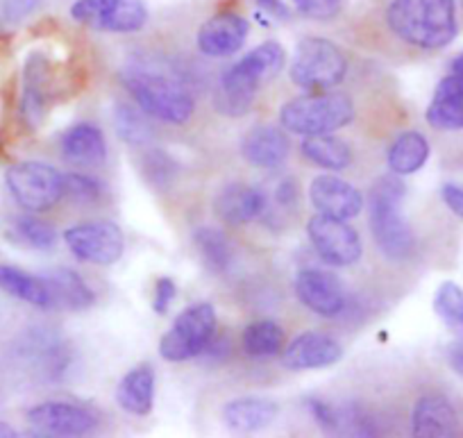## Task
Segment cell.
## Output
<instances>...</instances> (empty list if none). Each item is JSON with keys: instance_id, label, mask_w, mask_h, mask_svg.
<instances>
[{"instance_id": "cell-28", "label": "cell", "mask_w": 463, "mask_h": 438, "mask_svg": "<svg viewBox=\"0 0 463 438\" xmlns=\"http://www.w3.org/2000/svg\"><path fill=\"white\" fill-rule=\"evenodd\" d=\"M194 245L204 266L216 275L227 272L232 263V245L227 236L216 227H198L194 232Z\"/></svg>"}, {"instance_id": "cell-6", "label": "cell", "mask_w": 463, "mask_h": 438, "mask_svg": "<svg viewBox=\"0 0 463 438\" xmlns=\"http://www.w3.org/2000/svg\"><path fill=\"white\" fill-rule=\"evenodd\" d=\"M216 334V309L209 302H198L182 311L173 328L159 341V355L180 364L203 355Z\"/></svg>"}, {"instance_id": "cell-10", "label": "cell", "mask_w": 463, "mask_h": 438, "mask_svg": "<svg viewBox=\"0 0 463 438\" xmlns=\"http://www.w3.org/2000/svg\"><path fill=\"white\" fill-rule=\"evenodd\" d=\"M64 241L75 257L87 263H96V266L116 263L126 250L121 227L109 221L82 223V225L69 227L64 232Z\"/></svg>"}, {"instance_id": "cell-40", "label": "cell", "mask_w": 463, "mask_h": 438, "mask_svg": "<svg viewBox=\"0 0 463 438\" xmlns=\"http://www.w3.org/2000/svg\"><path fill=\"white\" fill-rule=\"evenodd\" d=\"M257 3H260L261 10H264L269 16H273V19L278 21L291 19V10H288V5L284 3V0H257Z\"/></svg>"}, {"instance_id": "cell-38", "label": "cell", "mask_w": 463, "mask_h": 438, "mask_svg": "<svg viewBox=\"0 0 463 438\" xmlns=\"http://www.w3.org/2000/svg\"><path fill=\"white\" fill-rule=\"evenodd\" d=\"M440 198H443V203L448 205V209L454 216L463 218V185L448 182V185H443V189H440Z\"/></svg>"}, {"instance_id": "cell-39", "label": "cell", "mask_w": 463, "mask_h": 438, "mask_svg": "<svg viewBox=\"0 0 463 438\" xmlns=\"http://www.w3.org/2000/svg\"><path fill=\"white\" fill-rule=\"evenodd\" d=\"M275 200H278L279 207H293L298 200V186L293 180H282L275 189Z\"/></svg>"}, {"instance_id": "cell-7", "label": "cell", "mask_w": 463, "mask_h": 438, "mask_svg": "<svg viewBox=\"0 0 463 438\" xmlns=\"http://www.w3.org/2000/svg\"><path fill=\"white\" fill-rule=\"evenodd\" d=\"M5 182L12 198L30 214L48 212L64 198V176L51 164L19 162L7 168Z\"/></svg>"}, {"instance_id": "cell-36", "label": "cell", "mask_w": 463, "mask_h": 438, "mask_svg": "<svg viewBox=\"0 0 463 438\" xmlns=\"http://www.w3.org/2000/svg\"><path fill=\"white\" fill-rule=\"evenodd\" d=\"M302 16L314 21H332L341 12L343 0H291Z\"/></svg>"}, {"instance_id": "cell-21", "label": "cell", "mask_w": 463, "mask_h": 438, "mask_svg": "<svg viewBox=\"0 0 463 438\" xmlns=\"http://www.w3.org/2000/svg\"><path fill=\"white\" fill-rule=\"evenodd\" d=\"M278 418V405L266 397H237L222 406V423L234 433H255Z\"/></svg>"}, {"instance_id": "cell-41", "label": "cell", "mask_w": 463, "mask_h": 438, "mask_svg": "<svg viewBox=\"0 0 463 438\" xmlns=\"http://www.w3.org/2000/svg\"><path fill=\"white\" fill-rule=\"evenodd\" d=\"M34 7H37V0H10L5 12L12 21H16V19H24L25 14H30Z\"/></svg>"}, {"instance_id": "cell-25", "label": "cell", "mask_w": 463, "mask_h": 438, "mask_svg": "<svg viewBox=\"0 0 463 438\" xmlns=\"http://www.w3.org/2000/svg\"><path fill=\"white\" fill-rule=\"evenodd\" d=\"M0 289L10 293V296L19 298V300L28 302V305L42 307V309H52V298L46 280L37 275H30V272L21 271L16 266L0 263Z\"/></svg>"}, {"instance_id": "cell-13", "label": "cell", "mask_w": 463, "mask_h": 438, "mask_svg": "<svg viewBox=\"0 0 463 438\" xmlns=\"http://www.w3.org/2000/svg\"><path fill=\"white\" fill-rule=\"evenodd\" d=\"M250 25L241 14L234 12H221L212 19L204 21L198 30V48L200 52L209 57H230L241 51L246 43Z\"/></svg>"}, {"instance_id": "cell-23", "label": "cell", "mask_w": 463, "mask_h": 438, "mask_svg": "<svg viewBox=\"0 0 463 438\" xmlns=\"http://www.w3.org/2000/svg\"><path fill=\"white\" fill-rule=\"evenodd\" d=\"M116 402L132 415H148L155 402V370L153 366L139 364L123 375L116 386Z\"/></svg>"}, {"instance_id": "cell-34", "label": "cell", "mask_w": 463, "mask_h": 438, "mask_svg": "<svg viewBox=\"0 0 463 438\" xmlns=\"http://www.w3.org/2000/svg\"><path fill=\"white\" fill-rule=\"evenodd\" d=\"M141 173L148 180V185L164 189V186L173 185L177 176V162L164 150H148L144 155V164H141Z\"/></svg>"}, {"instance_id": "cell-35", "label": "cell", "mask_w": 463, "mask_h": 438, "mask_svg": "<svg viewBox=\"0 0 463 438\" xmlns=\"http://www.w3.org/2000/svg\"><path fill=\"white\" fill-rule=\"evenodd\" d=\"M64 195H69L75 203H96L102 195V185L91 176L69 173L64 176Z\"/></svg>"}, {"instance_id": "cell-31", "label": "cell", "mask_w": 463, "mask_h": 438, "mask_svg": "<svg viewBox=\"0 0 463 438\" xmlns=\"http://www.w3.org/2000/svg\"><path fill=\"white\" fill-rule=\"evenodd\" d=\"M146 111L141 107L130 105H118L114 114L116 132L130 146H146L153 138V128L146 120Z\"/></svg>"}, {"instance_id": "cell-30", "label": "cell", "mask_w": 463, "mask_h": 438, "mask_svg": "<svg viewBox=\"0 0 463 438\" xmlns=\"http://www.w3.org/2000/svg\"><path fill=\"white\" fill-rule=\"evenodd\" d=\"M284 60H287V52H284V48L279 46L278 42H264L261 46L252 48V51L239 62H241L257 80L264 82V80L275 78V75L284 69Z\"/></svg>"}, {"instance_id": "cell-11", "label": "cell", "mask_w": 463, "mask_h": 438, "mask_svg": "<svg viewBox=\"0 0 463 438\" xmlns=\"http://www.w3.org/2000/svg\"><path fill=\"white\" fill-rule=\"evenodd\" d=\"M28 420L46 436H84L98 427V415L78 402H43L28 411Z\"/></svg>"}, {"instance_id": "cell-27", "label": "cell", "mask_w": 463, "mask_h": 438, "mask_svg": "<svg viewBox=\"0 0 463 438\" xmlns=\"http://www.w3.org/2000/svg\"><path fill=\"white\" fill-rule=\"evenodd\" d=\"M302 155L311 164L327 171H343L353 164V150L341 138L332 134H318V137H307L302 141Z\"/></svg>"}, {"instance_id": "cell-5", "label": "cell", "mask_w": 463, "mask_h": 438, "mask_svg": "<svg viewBox=\"0 0 463 438\" xmlns=\"http://www.w3.org/2000/svg\"><path fill=\"white\" fill-rule=\"evenodd\" d=\"M288 73L293 84L305 91H329L345 78L347 60L329 39L309 37L298 43Z\"/></svg>"}, {"instance_id": "cell-45", "label": "cell", "mask_w": 463, "mask_h": 438, "mask_svg": "<svg viewBox=\"0 0 463 438\" xmlns=\"http://www.w3.org/2000/svg\"><path fill=\"white\" fill-rule=\"evenodd\" d=\"M458 5H461V10H463V0H458Z\"/></svg>"}, {"instance_id": "cell-22", "label": "cell", "mask_w": 463, "mask_h": 438, "mask_svg": "<svg viewBox=\"0 0 463 438\" xmlns=\"http://www.w3.org/2000/svg\"><path fill=\"white\" fill-rule=\"evenodd\" d=\"M61 155L78 167H100L107 159L105 134L91 123H78L61 137Z\"/></svg>"}, {"instance_id": "cell-4", "label": "cell", "mask_w": 463, "mask_h": 438, "mask_svg": "<svg viewBox=\"0 0 463 438\" xmlns=\"http://www.w3.org/2000/svg\"><path fill=\"white\" fill-rule=\"evenodd\" d=\"M354 119V102L341 91H311L293 98L279 111V123L302 137L332 134Z\"/></svg>"}, {"instance_id": "cell-9", "label": "cell", "mask_w": 463, "mask_h": 438, "mask_svg": "<svg viewBox=\"0 0 463 438\" xmlns=\"http://www.w3.org/2000/svg\"><path fill=\"white\" fill-rule=\"evenodd\" d=\"M307 232H309L311 245L316 248V252L329 266L345 268L362 259L364 245L362 239H359V232L353 225H347V221L316 214L307 223Z\"/></svg>"}, {"instance_id": "cell-2", "label": "cell", "mask_w": 463, "mask_h": 438, "mask_svg": "<svg viewBox=\"0 0 463 438\" xmlns=\"http://www.w3.org/2000/svg\"><path fill=\"white\" fill-rule=\"evenodd\" d=\"M121 82L135 98L137 107L164 123L184 125L194 116V98L189 89L173 75L150 66H128L121 71Z\"/></svg>"}, {"instance_id": "cell-32", "label": "cell", "mask_w": 463, "mask_h": 438, "mask_svg": "<svg viewBox=\"0 0 463 438\" xmlns=\"http://www.w3.org/2000/svg\"><path fill=\"white\" fill-rule=\"evenodd\" d=\"M434 311L449 329L463 337V286L443 281L434 296Z\"/></svg>"}, {"instance_id": "cell-42", "label": "cell", "mask_w": 463, "mask_h": 438, "mask_svg": "<svg viewBox=\"0 0 463 438\" xmlns=\"http://www.w3.org/2000/svg\"><path fill=\"white\" fill-rule=\"evenodd\" d=\"M448 361L449 366H452L454 373H457L458 377H463V338H458V341H454L452 346H449Z\"/></svg>"}, {"instance_id": "cell-18", "label": "cell", "mask_w": 463, "mask_h": 438, "mask_svg": "<svg viewBox=\"0 0 463 438\" xmlns=\"http://www.w3.org/2000/svg\"><path fill=\"white\" fill-rule=\"evenodd\" d=\"M411 432L413 436L422 438L454 436V433L458 432L457 406H454L445 395H439V393L422 395L420 400L413 405Z\"/></svg>"}, {"instance_id": "cell-26", "label": "cell", "mask_w": 463, "mask_h": 438, "mask_svg": "<svg viewBox=\"0 0 463 438\" xmlns=\"http://www.w3.org/2000/svg\"><path fill=\"white\" fill-rule=\"evenodd\" d=\"M430 159V143L420 132H404L391 143L389 167L395 176H411Z\"/></svg>"}, {"instance_id": "cell-33", "label": "cell", "mask_w": 463, "mask_h": 438, "mask_svg": "<svg viewBox=\"0 0 463 438\" xmlns=\"http://www.w3.org/2000/svg\"><path fill=\"white\" fill-rule=\"evenodd\" d=\"M16 239L24 241L25 245L34 250H51L57 243V232L51 223L34 216H19L12 223Z\"/></svg>"}, {"instance_id": "cell-16", "label": "cell", "mask_w": 463, "mask_h": 438, "mask_svg": "<svg viewBox=\"0 0 463 438\" xmlns=\"http://www.w3.org/2000/svg\"><path fill=\"white\" fill-rule=\"evenodd\" d=\"M260 84L261 80H257L241 62H237L222 73L218 89L213 91V107L218 114L239 119V116L248 114V110L252 107Z\"/></svg>"}, {"instance_id": "cell-8", "label": "cell", "mask_w": 463, "mask_h": 438, "mask_svg": "<svg viewBox=\"0 0 463 438\" xmlns=\"http://www.w3.org/2000/svg\"><path fill=\"white\" fill-rule=\"evenodd\" d=\"M71 16L100 33H139L148 24L144 0H75Z\"/></svg>"}, {"instance_id": "cell-29", "label": "cell", "mask_w": 463, "mask_h": 438, "mask_svg": "<svg viewBox=\"0 0 463 438\" xmlns=\"http://www.w3.org/2000/svg\"><path fill=\"white\" fill-rule=\"evenodd\" d=\"M243 350L252 359H266L282 350L284 332L275 320H255L243 329Z\"/></svg>"}, {"instance_id": "cell-12", "label": "cell", "mask_w": 463, "mask_h": 438, "mask_svg": "<svg viewBox=\"0 0 463 438\" xmlns=\"http://www.w3.org/2000/svg\"><path fill=\"white\" fill-rule=\"evenodd\" d=\"M296 296L316 316L334 319L345 309V290L334 272L302 268L296 277Z\"/></svg>"}, {"instance_id": "cell-17", "label": "cell", "mask_w": 463, "mask_h": 438, "mask_svg": "<svg viewBox=\"0 0 463 438\" xmlns=\"http://www.w3.org/2000/svg\"><path fill=\"white\" fill-rule=\"evenodd\" d=\"M266 203L269 198L257 186L232 182L213 198V214L227 225H246L266 212Z\"/></svg>"}, {"instance_id": "cell-14", "label": "cell", "mask_w": 463, "mask_h": 438, "mask_svg": "<svg viewBox=\"0 0 463 438\" xmlns=\"http://www.w3.org/2000/svg\"><path fill=\"white\" fill-rule=\"evenodd\" d=\"M309 200L318 214L341 218V221L359 216L364 209V195L359 194L357 186L336 176L316 177L309 186Z\"/></svg>"}, {"instance_id": "cell-37", "label": "cell", "mask_w": 463, "mask_h": 438, "mask_svg": "<svg viewBox=\"0 0 463 438\" xmlns=\"http://www.w3.org/2000/svg\"><path fill=\"white\" fill-rule=\"evenodd\" d=\"M177 298V284L171 280V277H159L157 284H155V300L153 309L157 314H166L171 309L173 300Z\"/></svg>"}, {"instance_id": "cell-1", "label": "cell", "mask_w": 463, "mask_h": 438, "mask_svg": "<svg viewBox=\"0 0 463 438\" xmlns=\"http://www.w3.org/2000/svg\"><path fill=\"white\" fill-rule=\"evenodd\" d=\"M386 25L409 46L443 51L458 33L457 0H391Z\"/></svg>"}, {"instance_id": "cell-24", "label": "cell", "mask_w": 463, "mask_h": 438, "mask_svg": "<svg viewBox=\"0 0 463 438\" xmlns=\"http://www.w3.org/2000/svg\"><path fill=\"white\" fill-rule=\"evenodd\" d=\"M43 280H46L48 290H51L52 309H89L93 305V300H96V296H93V290L87 286V281L75 271H69V268H57V271H52Z\"/></svg>"}, {"instance_id": "cell-20", "label": "cell", "mask_w": 463, "mask_h": 438, "mask_svg": "<svg viewBox=\"0 0 463 438\" xmlns=\"http://www.w3.org/2000/svg\"><path fill=\"white\" fill-rule=\"evenodd\" d=\"M241 155L257 168H278L288 157L287 134L273 125H257L243 137Z\"/></svg>"}, {"instance_id": "cell-44", "label": "cell", "mask_w": 463, "mask_h": 438, "mask_svg": "<svg viewBox=\"0 0 463 438\" xmlns=\"http://www.w3.org/2000/svg\"><path fill=\"white\" fill-rule=\"evenodd\" d=\"M16 436V429L10 427V424L0 423V438H14Z\"/></svg>"}, {"instance_id": "cell-19", "label": "cell", "mask_w": 463, "mask_h": 438, "mask_svg": "<svg viewBox=\"0 0 463 438\" xmlns=\"http://www.w3.org/2000/svg\"><path fill=\"white\" fill-rule=\"evenodd\" d=\"M427 123L440 132L463 129V80L457 75H445L434 89L430 107L425 111Z\"/></svg>"}, {"instance_id": "cell-43", "label": "cell", "mask_w": 463, "mask_h": 438, "mask_svg": "<svg viewBox=\"0 0 463 438\" xmlns=\"http://www.w3.org/2000/svg\"><path fill=\"white\" fill-rule=\"evenodd\" d=\"M449 73L463 80V52H458V55L452 60V64H449Z\"/></svg>"}, {"instance_id": "cell-15", "label": "cell", "mask_w": 463, "mask_h": 438, "mask_svg": "<svg viewBox=\"0 0 463 438\" xmlns=\"http://www.w3.org/2000/svg\"><path fill=\"white\" fill-rule=\"evenodd\" d=\"M343 357L341 343L323 332H305L293 338L282 357L284 368L296 370H320L329 368Z\"/></svg>"}, {"instance_id": "cell-3", "label": "cell", "mask_w": 463, "mask_h": 438, "mask_svg": "<svg viewBox=\"0 0 463 438\" xmlns=\"http://www.w3.org/2000/svg\"><path fill=\"white\" fill-rule=\"evenodd\" d=\"M407 186L400 176H386L371 189V232L382 252L393 262H402L413 254L416 236L402 212Z\"/></svg>"}]
</instances>
